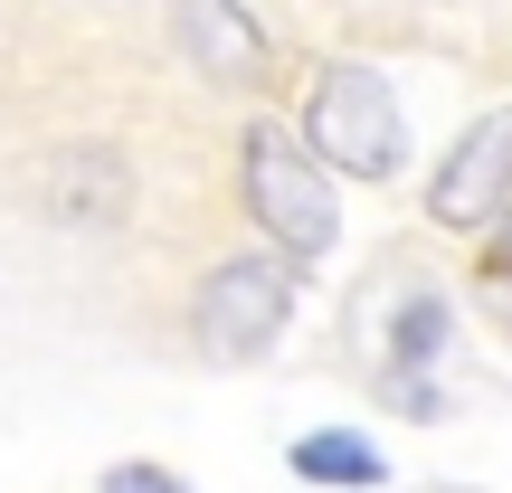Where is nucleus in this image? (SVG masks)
<instances>
[{"label": "nucleus", "mask_w": 512, "mask_h": 493, "mask_svg": "<svg viewBox=\"0 0 512 493\" xmlns=\"http://www.w3.org/2000/svg\"><path fill=\"white\" fill-rule=\"evenodd\" d=\"M304 143L323 171H351V181H389L408 162V114L389 95V76L370 67H323L304 95Z\"/></svg>", "instance_id": "obj_2"}, {"label": "nucleus", "mask_w": 512, "mask_h": 493, "mask_svg": "<svg viewBox=\"0 0 512 493\" xmlns=\"http://www.w3.org/2000/svg\"><path fill=\"white\" fill-rule=\"evenodd\" d=\"M446 351V304L437 294H408L399 313H389V370H427Z\"/></svg>", "instance_id": "obj_8"}, {"label": "nucleus", "mask_w": 512, "mask_h": 493, "mask_svg": "<svg viewBox=\"0 0 512 493\" xmlns=\"http://www.w3.org/2000/svg\"><path fill=\"white\" fill-rule=\"evenodd\" d=\"M171 38H181V57L209 86H256L266 76V29L238 0H171Z\"/></svg>", "instance_id": "obj_5"}, {"label": "nucleus", "mask_w": 512, "mask_h": 493, "mask_svg": "<svg viewBox=\"0 0 512 493\" xmlns=\"http://www.w3.org/2000/svg\"><path fill=\"white\" fill-rule=\"evenodd\" d=\"M285 323H294V256H228L190 304V332L209 361H266Z\"/></svg>", "instance_id": "obj_3"}, {"label": "nucleus", "mask_w": 512, "mask_h": 493, "mask_svg": "<svg viewBox=\"0 0 512 493\" xmlns=\"http://www.w3.org/2000/svg\"><path fill=\"white\" fill-rule=\"evenodd\" d=\"M512 209V114H484V124L456 133V152L427 181V219L437 228H494Z\"/></svg>", "instance_id": "obj_4"}, {"label": "nucleus", "mask_w": 512, "mask_h": 493, "mask_svg": "<svg viewBox=\"0 0 512 493\" xmlns=\"http://www.w3.org/2000/svg\"><path fill=\"white\" fill-rule=\"evenodd\" d=\"M95 493H190V484L171 475V465H143V456H133V465H105V484H95Z\"/></svg>", "instance_id": "obj_9"}, {"label": "nucleus", "mask_w": 512, "mask_h": 493, "mask_svg": "<svg viewBox=\"0 0 512 493\" xmlns=\"http://www.w3.org/2000/svg\"><path fill=\"white\" fill-rule=\"evenodd\" d=\"M38 200L67 228H105L114 209H124V162H114V152H67V162L38 181Z\"/></svg>", "instance_id": "obj_6"}, {"label": "nucleus", "mask_w": 512, "mask_h": 493, "mask_svg": "<svg viewBox=\"0 0 512 493\" xmlns=\"http://www.w3.org/2000/svg\"><path fill=\"white\" fill-rule=\"evenodd\" d=\"M294 475H304V493H380L389 465L361 427H313V437H294Z\"/></svg>", "instance_id": "obj_7"}, {"label": "nucleus", "mask_w": 512, "mask_h": 493, "mask_svg": "<svg viewBox=\"0 0 512 493\" xmlns=\"http://www.w3.org/2000/svg\"><path fill=\"white\" fill-rule=\"evenodd\" d=\"M389 408H399V418H437V380H427V370H389Z\"/></svg>", "instance_id": "obj_10"}, {"label": "nucleus", "mask_w": 512, "mask_h": 493, "mask_svg": "<svg viewBox=\"0 0 512 493\" xmlns=\"http://www.w3.org/2000/svg\"><path fill=\"white\" fill-rule=\"evenodd\" d=\"M484 275H494V285H503V275H512V209H503V219H494V247H484Z\"/></svg>", "instance_id": "obj_11"}, {"label": "nucleus", "mask_w": 512, "mask_h": 493, "mask_svg": "<svg viewBox=\"0 0 512 493\" xmlns=\"http://www.w3.org/2000/svg\"><path fill=\"white\" fill-rule=\"evenodd\" d=\"M238 190H247V219L266 228L275 256H294V266L332 256V238H342V200H332V171L313 162V143L294 124L256 114V124L238 133Z\"/></svg>", "instance_id": "obj_1"}]
</instances>
